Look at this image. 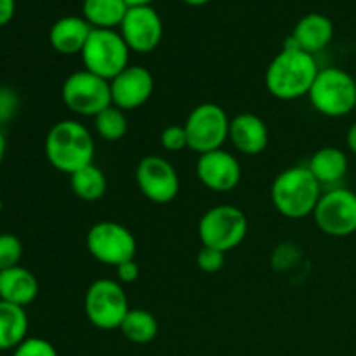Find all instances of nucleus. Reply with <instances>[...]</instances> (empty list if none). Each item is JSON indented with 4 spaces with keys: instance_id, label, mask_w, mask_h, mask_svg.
<instances>
[{
    "instance_id": "1",
    "label": "nucleus",
    "mask_w": 356,
    "mask_h": 356,
    "mask_svg": "<svg viewBox=\"0 0 356 356\" xmlns=\"http://www.w3.org/2000/svg\"><path fill=\"white\" fill-rule=\"evenodd\" d=\"M320 68L315 56L296 47L287 38L284 49L270 63L264 75L268 92L282 101H294L308 96Z\"/></svg>"
},
{
    "instance_id": "2",
    "label": "nucleus",
    "mask_w": 356,
    "mask_h": 356,
    "mask_svg": "<svg viewBox=\"0 0 356 356\" xmlns=\"http://www.w3.org/2000/svg\"><path fill=\"white\" fill-rule=\"evenodd\" d=\"M96 145L89 129L79 120H61L51 127L45 138V156L59 172L72 176L94 163Z\"/></svg>"
},
{
    "instance_id": "3",
    "label": "nucleus",
    "mask_w": 356,
    "mask_h": 356,
    "mask_svg": "<svg viewBox=\"0 0 356 356\" xmlns=\"http://www.w3.org/2000/svg\"><path fill=\"white\" fill-rule=\"evenodd\" d=\"M322 197V184L306 165L285 169L271 184V202L284 218L302 219L313 216Z\"/></svg>"
},
{
    "instance_id": "4",
    "label": "nucleus",
    "mask_w": 356,
    "mask_h": 356,
    "mask_svg": "<svg viewBox=\"0 0 356 356\" xmlns=\"http://www.w3.org/2000/svg\"><path fill=\"white\" fill-rule=\"evenodd\" d=\"M308 97L318 113L330 118L346 117L356 108V80L336 66L322 68Z\"/></svg>"
},
{
    "instance_id": "5",
    "label": "nucleus",
    "mask_w": 356,
    "mask_h": 356,
    "mask_svg": "<svg viewBox=\"0 0 356 356\" xmlns=\"http://www.w3.org/2000/svg\"><path fill=\"white\" fill-rule=\"evenodd\" d=\"M249 221L235 205H216L202 216L198 222V236L202 245L228 252L245 240Z\"/></svg>"
},
{
    "instance_id": "6",
    "label": "nucleus",
    "mask_w": 356,
    "mask_h": 356,
    "mask_svg": "<svg viewBox=\"0 0 356 356\" xmlns=\"http://www.w3.org/2000/svg\"><path fill=\"white\" fill-rule=\"evenodd\" d=\"M129 56L131 49L122 38L120 31L92 28L89 40L82 51V61L87 72L110 82L127 68Z\"/></svg>"
},
{
    "instance_id": "7",
    "label": "nucleus",
    "mask_w": 356,
    "mask_h": 356,
    "mask_svg": "<svg viewBox=\"0 0 356 356\" xmlns=\"http://www.w3.org/2000/svg\"><path fill=\"white\" fill-rule=\"evenodd\" d=\"M83 308L87 320L101 330L120 329L125 315L131 309L127 294L122 289L120 282L110 278H99L90 284L86 292Z\"/></svg>"
},
{
    "instance_id": "8",
    "label": "nucleus",
    "mask_w": 356,
    "mask_h": 356,
    "mask_svg": "<svg viewBox=\"0 0 356 356\" xmlns=\"http://www.w3.org/2000/svg\"><path fill=\"white\" fill-rule=\"evenodd\" d=\"M188 148L198 155L221 149L228 141L229 118L216 103H202L195 106L184 122Z\"/></svg>"
},
{
    "instance_id": "9",
    "label": "nucleus",
    "mask_w": 356,
    "mask_h": 356,
    "mask_svg": "<svg viewBox=\"0 0 356 356\" xmlns=\"http://www.w3.org/2000/svg\"><path fill=\"white\" fill-rule=\"evenodd\" d=\"M63 103L80 117H96L111 106L110 82L86 68L66 76L61 87Z\"/></svg>"
},
{
    "instance_id": "10",
    "label": "nucleus",
    "mask_w": 356,
    "mask_h": 356,
    "mask_svg": "<svg viewBox=\"0 0 356 356\" xmlns=\"http://www.w3.org/2000/svg\"><path fill=\"white\" fill-rule=\"evenodd\" d=\"M87 250L106 266H120L132 261L138 252L134 235L117 221H99L87 233Z\"/></svg>"
},
{
    "instance_id": "11",
    "label": "nucleus",
    "mask_w": 356,
    "mask_h": 356,
    "mask_svg": "<svg viewBox=\"0 0 356 356\" xmlns=\"http://www.w3.org/2000/svg\"><path fill=\"white\" fill-rule=\"evenodd\" d=\"M313 219L320 232L334 238L353 235L356 233V193L348 188H330L320 197Z\"/></svg>"
},
{
    "instance_id": "12",
    "label": "nucleus",
    "mask_w": 356,
    "mask_h": 356,
    "mask_svg": "<svg viewBox=\"0 0 356 356\" xmlns=\"http://www.w3.org/2000/svg\"><path fill=\"white\" fill-rule=\"evenodd\" d=\"M136 183L141 193L155 204H169L179 193V176L169 160L145 156L136 169Z\"/></svg>"
},
{
    "instance_id": "13",
    "label": "nucleus",
    "mask_w": 356,
    "mask_h": 356,
    "mask_svg": "<svg viewBox=\"0 0 356 356\" xmlns=\"http://www.w3.org/2000/svg\"><path fill=\"white\" fill-rule=\"evenodd\" d=\"M118 31L131 51L146 54L155 51L162 40V17L152 6L129 7Z\"/></svg>"
},
{
    "instance_id": "14",
    "label": "nucleus",
    "mask_w": 356,
    "mask_h": 356,
    "mask_svg": "<svg viewBox=\"0 0 356 356\" xmlns=\"http://www.w3.org/2000/svg\"><path fill=\"white\" fill-rule=\"evenodd\" d=\"M111 103L124 111L138 110L152 97L155 82L149 70L139 65H129L124 72L110 80Z\"/></svg>"
},
{
    "instance_id": "15",
    "label": "nucleus",
    "mask_w": 356,
    "mask_h": 356,
    "mask_svg": "<svg viewBox=\"0 0 356 356\" xmlns=\"http://www.w3.org/2000/svg\"><path fill=\"white\" fill-rule=\"evenodd\" d=\"M197 176L205 188L225 193L238 186L242 179V167L235 155L221 148L198 156Z\"/></svg>"
},
{
    "instance_id": "16",
    "label": "nucleus",
    "mask_w": 356,
    "mask_h": 356,
    "mask_svg": "<svg viewBox=\"0 0 356 356\" xmlns=\"http://www.w3.org/2000/svg\"><path fill=\"white\" fill-rule=\"evenodd\" d=\"M228 141L243 155L256 156L266 149L270 132L261 117L254 113H240L229 120Z\"/></svg>"
},
{
    "instance_id": "17",
    "label": "nucleus",
    "mask_w": 356,
    "mask_h": 356,
    "mask_svg": "<svg viewBox=\"0 0 356 356\" xmlns=\"http://www.w3.org/2000/svg\"><path fill=\"white\" fill-rule=\"evenodd\" d=\"M92 26L82 16L59 17L49 31V42L59 54H82Z\"/></svg>"
},
{
    "instance_id": "18",
    "label": "nucleus",
    "mask_w": 356,
    "mask_h": 356,
    "mask_svg": "<svg viewBox=\"0 0 356 356\" xmlns=\"http://www.w3.org/2000/svg\"><path fill=\"white\" fill-rule=\"evenodd\" d=\"M289 38L294 42L296 47L315 56L332 42L334 24L325 14L309 13L298 21Z\"/></svg>"
},
{
    "instance_id": "19",
    "label": "nucleus",
    "mask_w": 356,
    "mask_h": 356,
    "mask_svg": "<svg viewBox=\"0 0 356 356\" xmlns=\"http://www.w3.org/2000/svg\"><path fill=\"white\" fill-rule=\"evenodd\" d=\"M38 282L30 270L14 266L0 271V301L26 308L37 299Z\"/></svg>"
},
{
    "instance_id": "20",
    "label": "nucleus",
    "mask_w": 356,
    "mask_h": 356,
    "mask_svg": "<svg viewBox=\"0 0 356 356\" xmlns=\"http://www.w3.org/2000/svg\"><path fill=\"white\" fill-rule=\"evenodd\" d=\"M306 167L322 186L336 188L348 174V156L336 146H325L313 153Z\"/></svg>"
},
{
    "instance_id": "21",
    "label": "nucleus",
    "mask_w": 356,
    "mask_h": 356,
    "mask_svg": "<svg viewBox=\"0 0 356 356\" xmlns=\"http://www.w3.org/2000/svg\"><path fill=\"white\" fill-rule=\"evenodd\" d=\"M129 6L124 0H83V19L96 30H115L120 28Z\"/></svg>"
},
{
    "instance_id": "22",
    "label": "nucleus",
    "mask_w": 356,
    "mask_h": 356,
    "mask_svg": "<svg viewBox=\"0 0 356 356\" xmlns=\"http://www.w3.org/2000/svg\"><path fill=\"white\" fill-rule=\"evenodd\" d=\"M28 334V316L24 308L0 301V351L16 350Z\"/></svg>"
},
{
    "instance_id": "23",
    "label": "nucleus",
    "mask_w": 356,
    "mask_h": 356,
    "mask_svg": "<svg viewBox=\"0 0 356 356\" xmlns=\"http://www.w3.org/2000/svg\"><path fill=\"white\" fill-rule=\"evenodd\" d=\"M70 186H72L75 197H79L80 200L96 202L104 197L108 183L103 170L90 163V165L83 167V169L76 170L70 176Z\"/></svg>"
},
{
    "instance_id": "24",
    "label": "nucleus",
    "mask_w": 356,
    "mask_h": 356,
    "mask_svg": "<svg viewBox=\"0 0 356 356\" xmlns=\"http://www.w3.org/2000/svg\"><path fill=\"white\" fill-rule=\"evenodd\" d=\"M120 332L131 343L148 344L159 334V322L155 315L146 309H129L120 325Z\"/></svg>"
},
{
    "instance_id": "25",
    "label": "nucleus",
    "mask_w": 356,
    "mask_h": 356,
    "mask_svg": "<svg viewBox=\"0 0 356 356\" xmlns=\"http://www.w3.org/2000/svg\"><path fill=\"white\" fill-rule=\"evenodd\" d=\"M94 127H96L99 138L104 139V141H120L127 134L129 129L125 111L111 104V106H108L106 110H103L94 117Z\"/></svg>"
},
{
    "instance_id": "26",
    "label": "nucleus",
    "mask_w": 356,
    "mask_h": 356,
    "mask_svg": "<svg viewBox=\"0 0 356 356\" xmlns=\"http://www.w3.org/2000/svg\"><path fill=\"white\" fill-rule=\"evenodd\" d=\"M23 257V243L13 233H0V271L19 266Z\"/></svg>"
},
{
    "instance_id": "27",
    "label": "nucleus",
    "mask_w": 356,
    "mask_h": 356,
    "mask_svg": "<svg viewBox=\"0 0 356 356\" xmlns=\"http://www.w3.org/2000/svg\"><path fill=\"white\" fill-rule=\"evenodd\" d=\"M13 356H58V351L49 341L40 337H26L14 350Z\"/></svg>"
},
{
    "instance_id": "28",
    "label": "nucleus",
    "mask_w": 356,
    "mask_h": 356,
    "mask_svg": "<svg viewBox=\"0 0 356 356\" xmlns=\"http://www.w3.org/2000/svg\"><path fill=\"white\" fill-rule=\"evenodd\" d=\"M160 145L167 152H181L188 148V136L184 125H169L160 134Z\"/></svg>"
},
{
    "instance_id": "29",
    "label": "nucleus",
    "mask_w": 356,
    "mask_h": 356,
    "mask_svg": "<svg viewBox=\"0 0 356 356\" xmlns=\"http://www.w3.org/2000/svg\"><path fill=\"white\" fill-rule=\"evenodd\" d=\"M197 264L202 271L205 273H216L225 266V252L221 250L211 249V247H204L197 256Z\"/></svg>"
},
{
    "instance_id": "30",
    "label": "nucleus",
    "mask_w": 356,
    "mask_h": 356,
    "mask_svg": "<svg viewBox=\"0 0 356 356\" xmlns=\"http://www.w3.org/2000/svg\"><path fill=\"white\" fill-rule=\"evenodd\" d=\"M19 110V97L10 87H0V124H6Z\"/></svg>"
},
{
    "instance_id": "31",
    "label": "nucleus",
    "mask_w": 356,
    "mask_h": 356,
    "mask_svg": "<svg viewBox=\"0 0 356 356\" xmlns=\"http://www.w3.org/2000/svg\"><path fill=\"white\" fill-rule=\"evenodd\" d=\"M115 270H117V277L120 284H132V282L138 280L139 277V266L134 259L120 264V266H117Z\"/></svg>"
},
{
    "instance_id": "32",
    "label": "nucleus",
    "mask_w": 356,
    "mask_h": 356,
    "mask_svg": "<svg viewBox=\"0 0 356 356\" xmlns=\"http://www.w3.org/2000/svg\"><path fill=\"white\" fill-rule=\"evenodd\" d=\"M16 0H0V26H6L14 17Z\"/></svg>"
},
{
    "instance_id": "33",
    "label": "nucleus",
    "mask_w": 356,
    "mask_h": 356,
    "mask_svg": "<svg viewBox=\"0 0 356 356\" xmlns=\"http://www.w3.org/2000/svg\"><path fill=\"white\" fill-rule=\"evenodd\" d=\"M346 143H348V148L350 152H353L356 155V122L348 129V134H346Z\"/></svg>"
},
{
    "instance_id": "34",
    "label": "nucleus",
    "mask_w": 356,
    "mask_h": 356,
    "mask_svg": "<svg viewBox=\"0 0 356 356\" xmlns=\"http://www.w3.org/2000/svg\"><path fill=\"white\" fill-rule=\"evenodd\" d=\"M3 156H6V136H3L2 129H0V165H2Z\"/></svg>"
},
{
    "instance_id": "35",
    "label": "nucleus",
    "mask_w": 356,
    "mask_h": 356,
    "mask_svg": "<svg viewBox=\"0 0 356 356\" xmlns=\"http://www.w3.org/2000/svg\"><path fill=\"white\" fill-rule=\"evenodd\" d=\"M129 7H136V6H152L153 0H124Z\"/></svg>"
},
{
    "instance_id": "36",
    "label": "nucleus",
    "mask_w": 356,
    "mask_h": 356,
    "mask_svg": "<svg viewBox=\"0 0 356 356\" xmlns=\"http://www.w3.org/2000/svg\"><path fill=\"white\" fill-rule=\"evenodd\" d=\"M183 2L188 3V6L198 7V6H205V3H209L211 0H183Z\"/></svg>"
}]
</instances>
